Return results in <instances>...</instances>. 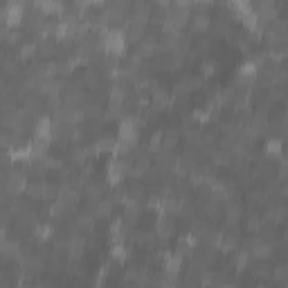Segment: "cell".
Masks as SVG:
<instances>
[{"mask_svg":"<svg viewBox=\"0 0 288 288\" xmlns=\"http://www.w3.org/2000/svg\"><path fill=\"white\" fill-rule=\"evenodd\" d=\"M126 32L122 27H111V29H104L102 32V48L106 54H113V57H122L126 52Z\"/></svg>","mask_w":288,"mask_h":288,"instance_id":"6da1fadb","label":"cell"},{"mask_svg":"<svg viewBox=\"0 0 288 288\" xmlns=\"http://www.w3.org/2000/svg\"><path fill=\"white\" fill-rule=\"evenodd\" d=\"M0 16H2V25L18 27L25 21V2H23V0H9V2H5Z\"/></svg>","mask_w":288,"mask_h":288,"instance_id":"7a4b0ae2","label":"cell"},{"mask_svg":"<svg viewBox=\"0 0 288 288\" xmlns=\"http://www.w3.org/2000/svg\"><path fill=\"white\" fill-rule=\"evenodd\" d=\"M126 173H128V162L126 160H122V158H113L111 162H108V167H106V180H108V185H119V182L126 178Z\"/></svg>","mask_w":288,"mask_h":288,"instance_id":"3957f363","label":"cell"},{"mask_svg":"<svg viewBox=\"0 0 288 288\" xmlns=\"http://www.w3.org/2000/svg\"><path fill=\"white\" fill-rule=\"evenodd\" d=\"M34 140L45 142V144H50L54 140V122L50 115H41V117L34 122Z\"/></svg>","mask_w":288,"mask_h":288,"instance_id":"277c9868","label":"cell"},{"mask_svg":"<svg viewBox=\"0 0 288 288\" xmlns=\"http://www.w3.org/2000/svg\"><path fill=\"white\" fill-rule=\"evenodd\" d=\"M138 119L135 117H124L122 122H119V128H117V140L119 142H126L131 144V146H135V142H138Z\"/></svg>","mask_w":288,"mask_h":288,"instance_id":"5b68a950","label":"cell"},{"mask_svg":"<svg viewBox=\"0 0 288 288\" xmlns=\"http://www.w3.org/2000/svg\"><path fill=\"white\" fill-rule=\"evenodd\" d=\"M160 257H162V261H165V272L167 275H178V272H180V268H182V255L180 252L165 250V255H160Z\"/></svg>","mask_w":288,"mask_h":288,"instance_id":"8992f818","label":"cell"},{"mask_svg":"<svg viewBox=\"0 0 288 288\" xmlns=\"http://www.w3.org/2000/svg\"><path fill=\"white\" fill-rule=\"evenodd\" d=\"M84 250H86V239L79 234H72L68 239V257L70 261H79L84 257Z\"/></svg>","mask_w":288,"mask_h":288,"instance_id":"52a82bcc","label":"cell"},{"mask_svg":"<svg viewBox=\"0 0 288 288\" xmlns=\"http://www.w3.org/2000/svg\"><path fill=\"white\" fill-rule=\"evenodd\" d=\"M155 234L162 236V239H169L173 234V219H171L167 212L158 214V221H155Z\"/></svg>","mask_w":288,"mask_h":288,"instance_id":"ba28073f","label":"cell"},{"mask_svg":"<svg viewBox=\"0 0 288 288\" xmlns=\"http://www.w3.org/2000/svg\"><path fill=\"white\" fill-rule=\"evenodd\" d=\"M36 9L41 11L43 16H54V14H61V11L65 9V5L59 2V0H38Z\"/></svg>","mask_w":288,"mask_h":288,"instance_id":"9c48e42d","label":"cell"},{"mask_svg":"<svg viewBox=\"0 0 288 288\" xmlns=\"http://www.w3.org/2000/svg\"><path fill=\"white\" fill-rule=\"evenodd\" d=\"M241 214H243V207H241L239 201H228V203H225V221H228V225L239 223Z\"/></svg>","mask_w":288,"mask_h":288,"instance_id":"30bf717a","label":"cell"},{"mask_svg":"<svg viewBox=\"0 0 288 288\" xmlns=\"http://www.w3.org/2000/svg\"><path fill=\"white\" fill-rule=\"evenodd\" d=\"M257 75H259V65H257V61H246V63L239 65V79L255 81Z\"/></svg>","mask_w":288,"mask_h":288,"instance_id":"8fae6325","label":"cell"},{"mask_svg":"<svg viewBox=\"0 0 288 288\" xmlns=\"http://www.w3.org/2000/svg\"><path fill=\"white\" fill-rule=\"evenodd\" d=\"M111 257L117 263H126L128 259H131V248H128L126 243H115V246L111 248Z\"/></svg>","mask_w":288,"mask_h":288,"instance_id":"7c38bea8","label":"cell"},{"mask_svg":"<svg viewBox=\"0 0 288 288\" xmlns=\"http://www.w3.org/2000/svg\"><path fill=\"white\" fill-rule=\"evenodd\" d=\"M32 232H34V239L43 241V243H45V241H50V239H52V234H54V230H52V225H50V223H36L32 228Z\"/></svg>","mask_w":288,"mask_h":288,"instance_id":"4fadbf2b","label":"cell"},{"mask_svg":"<svg viewBox=\"0 0 288 288\" xmlns=\"http://www.w3.org/2000/svg\"><path fill=\"white\" fill-rule=\"evenodd\" d=\"M250 252H252V259H259V261H266L268 257H270L272 252H275V248H272L270 243H255Z\"/></svg>","mask_w":288,"mask_h":288,"instance_id":"5bb4252c","label":"cell"},{"mask_svg":"<svg viewBox=\"0 0 288 288\" xmlns=\"http://www.w3.org/2000/svg\"><path fill=\"white\" fill-rule=\"evenodd\" d=\"M232 261H234L236 270H246V268L250 266V261H252V252L250 250H236Z\"/></svg>","mask_w":288,"mask_h":288,"instance_id":"9a60e30c","label":"cell"},{"mask_svg":"<svg viewBox=\"0 0 288 288\" xmlns=\"http://www.w3.org/2000/svg\"><path fill=\"white\" fill-rule=\"evenodd\" d=\"M77 228L84 230L86 234H92V232H95V216H90V214L77 216Z\"/></svg>","mask_w":288,"mask_h":288,"instance_id":"2e32d148","label":"cell"},{"mask_svg":"<svg viewBox=\"0 0 288 288\" xmlns=\"http://www.w3.org/2000/svg\"><path fill=\"white\" fill-rule=\"evenodd\" d=\"M209 25H212V18H209L207 14H194V16H192L194 32H205Z\"/></svg>","mask_w":288,"mask_h":288,"instance_id":"e0dca14e","label":"cell"},{"mask_svg":"<svg viewBox=\"0 0 288 288\" xmlns=\"http://www.w3.org/2000/svg\"><path fill=\"white\" fill-rule=\"evenodd\" d=\"M266 153L268 155H272V158H282V153H284V142L279 138H270L266 142Z\"/></svg>","mask_w":288,"mask_h":288,"instance_id":"ac0fdd59","label":"cell"},{"mask_svg":"<svg viewBox=\"0 0 288 288\" xmlns=\"http://www.w3.org/2000/svg\"><path fill=\"white\" fill-rule=\"evenodd\" d=\"M115 144H117V140H113V138H102V140H97V142L92 144V151H95V153H106V151H115Z\"/></svg>","mask_w":288,"mask_h":288,"instance_id":"d6986e66","label":"cell"},{"mask_svg":"<svg viewBox=\"0 0 288 288\" xmlns=\"http://www.w3.org/2000/svg\"><path fill=\"white\" fill-rule=\"evenodd\" d=\"M216 72H219V63L214 59H207L201 63V77H203V79H209V77H214Z\"/></svg>","mask_w":288,"mask_h":288,"instance_id":"ffe728a7","label":"cell"},{"mask_svg":"<svg viewBox=\"0 0 288 288\" xmlns=\"http://www.w3.org/2000/svg\"><path fill=\"white\" fill-rule=\"evenodd\" d=\"M36 45H38V54H43V57H50V54L57 50V43H54V38H38Z\"/></svg>","mask_w":288,"mask_h":288,"instance_id":"44dd1931","label":"cell"},{"mask_svg":"<svg viewBox=\"0 0 288 288\" xmlns=\"http://www.w3.org/2000/svg\"><path fill=\"white\" fill-rule=\"evenodd\" d=\"M111 214H113V201L111 198H102L99 205H97V216L99 219H108Z\"/></svg>","mask_w":288,"mask_h":288,"instance_id":"7402d4cb","label":"cell"},{"mask_svg":"<svg viewBox=\"0 0 288 288\" xmlns=\"http://www.w3.org/2000/svg\"><path fill=\"white\" fill-rule=\"evenodd\" d=\"M18 54H21V59H32L34 54H38V45H36V41H32V43H23L21 50H18Z\"/></svg>","mask_w":288,"mask_h":288,"instance_id":"603a6c76","label":"cell"},{"mask_svg":"<svg viewBox=\"0 0 288 288\" xmlns=\"http://www.w3.org/2000/svg\"><path fill=\"white\" fill-rule=\"evenodd\" d=\"M236 246H239V236H236V234H223L221 250H223V252H232Z\"/></svg>","mask_w":288,"mask_h":288,"instance_id":"cb8c5ba5","label":"cell"},{"mask_svg":"<svg viewBox=\"0 0 288 288\" xmlns=\"http://www.w3.org/2000/svg\"><path fill=\"white\" fill-rule=\"evenodd\" d=\"M178 144V131H165V140H162V151H171Z\"/></svg>","mask_w":288,"mask_h":288,"instance_id":"d4e9b609","label":"cell"},{"mask_svg":"<svg viewBox=\"0 0 288 288\" xmlns=\"http://www.w3.org/2000/svg\"><path fill=\"white\" fill-rule=\"evenodd\" d=\"M162 140H165V131H155L153 135H151V140H149V149L151 151H158V153H160L162 151Z\"/></svg>","mask_w":288,"mask_h":288,"instance_id":"484cf974","label":"cell"},{"mask_svg":"<svg viewBox=\"0 0 288 288\" xmlns=\"http://www.w3.org/2000/svg\"><path fill=\"white\" fill-rule=\"evenodd\" d=\"M43 189H45V182H29L27 194L32 198H43Z\"/></svg>","mask_w":288,"mask_h":288,"instance_id":"4316f807","label":"cell"},{"mask_svg":"<svg viewBox=\"0 0 288 288\" xmlns=\"http://www.w3.org/2000/svg\"><path fill=\"white\" fill-rule=\"evenodd\" d=\"M272 277H275V282L288 284V266H277L272 270Z\"/></svg>","mask_w":288,"mask_h":288,"instance_id":"83f0119b","label":"cell"},{"mask_svg":"<svg viewBox=\"0 0 288 288\" xmlns=\"http://www.w3.org/2000/svg\"><path fill=\"white\" fill-rule=\"evenodd\" d=\"M259 225H261V219H259L257 214H250V216H248V221H246V230H248V232H257V230H259Z\"/></svg>","mask_w":288,"mask_h":288,"instance_id":"f1b7e54d","label":"cell"},{"mask_svg":"<svg viewBox=\"0 0 288 288\" xmlns=\"http://www.w3.org/2000/svg\"><path fill=\"white\" fill-rule=\"evenodd\" d=\"M212 160H214V165L225 167V165H230V153H223V151H219V153L212 155Z\"/></svg>","mask_w":288,"mask_h":288,"instance_id":"f546056e","label":"cell"},{"mask_svg":"<svg viewBox=\"0 0 288 288\" xmlns=\"http://www.w3.org/2000/svg\"><path fill=\"white\" fill-rule=\"evenodd\" d=\"M286 115H288V99H286Z\"/></svg>","mask_w":288,"mask_h":288,"instance_id":"4dcf8cb0","label":"cell"},{"mask_svg":"<svg viewBox=\"0 0 288 288\" xmlns=\"http://www.w3.org/2000/svg\"><path fill=\"white\" fill-rule=\"evenodd\" d=\"M187 288H196V286H187Z\"/></svg>","mask_w":288,"mask_h":288,"instance_id":"1f68e13d","label":"cell"}]
</instances>
